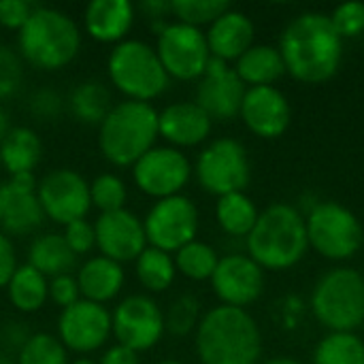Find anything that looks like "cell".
I'll list each match as a JSON object with an SVG mask.
<instances>
[{
    "label": "cell",
    "instance_id": "1",
    "mask_svg": "<svg viewBox=\"0 0 364 364\" xmlns=\"http://www.w3.org/2000/svg\"><path fill=\"white\" fill-rule=\"evenodd\" d=\"M286 70L303 83H324L341 66L343 38L324 13H303L288 23L279 41Z\"/></svg>",
    "mask_w": 364,
    "mask_h": 364
},
{
    "label": "cell",
    "instance_id": "2",
    "mask_svg": "<svg viewBox=\"0 0 364 364\" xmlns=\"http://www.w3.org/2000/svg\"><path fill=\"white\" fill-rule=\"evenodd\" d=\"M260 331L254 318L239 307H215L198 322L196 352L203 364H256Z\"/></svg>",
    "mask_w": 364,
    "mask_h": 364
},
{
    "label": "cell",
    "instance_id": "3",
    "mask_svg": "<svg viewBox=\"0 0 364 364\" xmlns=\"http://www.w3.org/2000/svg\"><path fill=\"white\" fill-rule=\"evenodd\" d=\"M307 247L305 220L292 205H271L247 235L250 258L260 269H290L305 256Z\"/></svg>",
    "mask_w": 364,
    "mask_h": 364
},
{
    "label": "cell",
    "instance_id": "4",
    "mask_svg": "<svg viewBox=\"0 0 364 364\" xmlns=\"http://www.w3.org/2000/svg\"><path fill=\"white\" fill-rule=\"evenodd\" d=\"M158 139V111L149 102L124 100L113 105L100 124L98 145L115 166H134Z\"/></svg>",
    "mask_w": 364,
    "mask_h": 364
},
{
    "label": "cell",
    "instance_id": "5",
    "mask_svg": "<svg viewBox=\"0 0 364 364\" xmlns=\"http://www.w3.org/2000/svg\"><path fill=\"white\" fill-rule=\"evenodd\" d=\"M19 53L41 70H60L75 60L81 47L77 23L62 11L36 6L19 30Z\"/></svg>",
    "mask_w": 364,
    "mask_h": 364
},
{
    "label": "cell",
    "instance_id": "6",
    "mask_svg": "<svg viewBox=\"0 0 364 364\" xmlns=\"http://www.w3.org/2000/svg\"><path fill=\"white\" fill-rule=\"evenodd\" d=\"M111 83L128 96V100L149 102L168 87V75L151 45L126 38L113 47L107 62Z\"/></svg>",
    "mask_w": 364,
    "mask_h": 364
},
{
    "label": "cell",
    "instance_id": "7",
    "mask_svg": "<svg viewBox=\"0 0 364 364\" xmlns=\"http://www.w3.org/2000/svg\"><path fill=\"white\" fill-rule=\"evenodd\" d=\"M311 307L333 333H352L364 322V277L354 269L328 271L314 290Z\"/></svg>",
    "mask_w": 364,
    "mask_h": 364
},
{
    "label": "cell",
    "instance_id": "8",
    "mask_svg": "<svg viewBox=\"0 0 364 364\" xmlns=\"http://www.w3.org/2000/svg\"><path fill=\"white\" fill-rule=\"evenodd\" d=\"M309 245L331 260L352 258L364 243L360 220L339 203H320L305 220Z\"/></svg>",
    "mask_w": 364,
    "mask_h": 364
},
{
    "label": "cell",
    "instance_id": "9",
    "mask_svg": "<svg viewBox=\"0 0 364 364\" xmlns=\"http://www.w3.org/2000/svg\"><path fill=\"white\" fill-rule=\"evenodd\" d=\"M156 53L166 75L179 81H192L203 77L211 60L205 32L181 21L166 23L158 32Z\"/></svg>",
    "mask_w": 364,
    "mask_h": 364
},
{
    "label": "cell",
    "instance_id": "10",
    "mask_svg": "<svg viewBox=\"0 0 364 364\" xmlns=\"http://www.w3.org/2000/svg\"><path fill=\"white\" fill-rule=\"evenodd\" d=\"M198 183L215 196L243 192L250 183V160L245 147L235 139L209 143L196 160Z\"/></svg>",
    "mask_w": 364,
    "mask_h": 364
},
{
    "label": "cell",
    "instance_id": "11",
    "mask_svg": "<svg viewBox=\"0 0 364 364\" xmlns=\"http://www.w3.org/2000/svg\"><path fill=\"white\" fill-rule=\"evenodd\" d=\"M143 228L149 247L162 250L166 254L179 252L183 245L196 239L198 232L196 205L183 194L162 198L149 209L147 218L143 220Z\"/></svg>",
    "mask_w": 364,
    "mask_h": 364
},
{
    "label": "cell",
    "instance_id": "12",
    "mask_svg": "<svg viewBox=\"0 0 364 364\" xmlns=\"http://www.w3.org/2000/svg\"><path fill=\"white\" fill-rule=\"evenodd\" d=\"M164 314L158 303L143 294L124 299L111 314V335L132 352L151 350L164 335Z\"/></svg>",
    "mask_w": 364,
    "mask_h": 364
},
{
    "label": "cell",
    "instance_id": "13",
    "mask_svg": "<svg viewBox=\"0 0 364 364\" xmlns=\"http://www.w3.org/2000/svg\"><path fill=\"white\" fill-rule=\"evenodd\" d=\"M36 196L45 218L62 226L83 220L92 207L90 183L73 168H55L47 173L36 186Z\"/></svg>",
    "mask_w": 364,
    "mask_h": 364
},
{
    "label": "cell",
    "instance_id": "14",
    "mask_svg": "<svg viewBox=\"0 0 364 364\" xmlns=\"http://www.w3.org/2000/svg\"><path fill=\"white\" fill-rule=\"evenodd\" d=\"M190 175V160L177 147H154L132 166L136 188L158 200L181 194Z\"/></svg>",
    "mask_w": 364,
    "mask_h": 364
},
{
    "label": "cell",
    "instance_id": "15",
    "mask_svg": "<svg viewBox=\"0 0 364 364\" xmlns=\"http://www.w3.org/2000/svg\"><path fill=\"white\" fill-rule=\"evenodd\" d=\"M111 335V314L90 301H77L62 309L58 320V339L62 346L77 354L100 350Z\"/></svg>",
    "mask_w": 364,
    "mask_h": 364
},
{
    "label": "cell",
    "instance_id": "16",
    "mask_svg": "<svg viewBox=\"0 0 364 364\" xmlns=\"http://www.w3.org/2000/svg\"><path fill=\"white\" fill-rule=\"evenodd\" d=\"M245 83L239 79L235 68L228 62L211 55L205 75L196 87V105L213 119H232L241 113V105L245 98Z\"/></svg>",
    "mask_w": 364,
    "mask_h": 364
},
{
    "label": "cell",
    "instance_id": "17",
    "mask_svg": "<svg viewBox=\"0 0 364 364\" xmlns=\"http://www.w3.org/2000/svg\"><path fill=\"white\" fill-rule=\"evenodd\" d=\"M36 186L32 173L13 175L0 183V232L30 235L43 224L45 213L36 196Z\"/></svg>",
    "mask_w": 364,
    "mask_h": 364
},
{
    "label": "cell",
    "instance_id": "18",
    "mask_svg": "<svg viewBox=\"0 0 364 364\" xmlns=\"http://www.w3.org/2000/svg\"><path fill=\"white\" fill-rule=\"evenodd\" d=\"M94 232L100 254L119 264L136 260L147 247L143 220H139L128 209L100 213L94 224Z\"/></svg>",
    "mask_w": 364,
    "mask_h": 364
},
{
    "label": "cell",
    "instance_id": "19",
    "mask_svg": "<svg viewBox=\"0 0 364 364\" xmlns=\"http://www.w3.org/2000/svg\"><path fill=\"white\" fill-rule=\"evenodd\" d=\"M211 286L224 305L243 309L262 294L264 273L250 256L235 254L220 258L211 275Z\"/></svg>",
    "mask_w": 364,
    "mask_h": 364
},
{
    "label": "cell",
    "instance_id": "20",
    "mask_svg": "<svg viewBox=\"0 0 364 364\" xmlns=\"http://www.w3.org/2000/svg\"><path fill=\"white\" fill-rule=\"evenodd\" d=\"M239 115L254 134L262 139H277L288 130L292 111L288 98L277 87L260 85L245 92Z\"/></svg>",
    "mask_w": 364,
    "mask_h": 364
},
{
    "label": "cell",
    "instance_id": "21",
    "mask_svg": "<svg viewBox=\"0 0 364 364\" xmlns=\"http://www.w3.org/2000/svg\"><path fill=\"white\" fill-rule=\"evenodd\" d=\"M211 132V117L196 102H175L158 113V136L177 147L203 143Z\"/></svg>",
    "mask_w": 364,
    "mask_h": 364
},
{
    "label": "cell",
    "instance_id": "22",
    "mask_svg": "<svg viewBox=\"0 0 364 364\" xmlns=\"http://www.w3.org/2000/svg\"><path fill=\"white\" fill-rule=\"evenodd\" d=\"M205 38H207L209 53L213 58L224 62L239 60L252 47L254 23L245 13L228 9L222 17H218L209 26Z\"/></svg>",
    "mask_w": 364,
    "mask_h": 364
},
{
    "label": "cell",
    "instance_id": "23",
    "mask_svg": "<svg viewBox=\"0 0 364 364\" xmlns=\"http://www.w3.org/2000/svg\"><path fill=\"white\" fill-rule=\"evenodd\" d=\"M85 32L98 43H122L134 23V6L128 0H92L83 13Z\"/></svg>",
    "mask_w": 364,
    "mask_h": 364
},
{
    "label": "cell",
    "instance_id": "24",
    "mask_svg": "<svg viewBox=\"0 0 364 364\" xmlns=\"http://www.w3.org/2000/svg\"><path fill=\"white\" fill-rule=\"evenodd\" d=\"M77 284L83 301L105 305L107 301H113L119 294L124 286V269L111 258L94 256L85 260V264L79 269Z\"/></svg>",
    "mask_w": 364,
    "mask_h": 364
},
{
    "label": "cell",
    "instance_id": "25",
    "mask_svg": "<svg viewBox=\"0 0 364 364\" xmlns=\"http://www.w3.org/2000/svg\"><path fill=\"white\" fill-rule=\"evenodd\" d=\"M41 156H43V143L38 134L26 126L11 128V132L0 143V164L11 177L21 173H32L41 162Z\"/></svg>",
    "mask_w": 364,
    "mask_h": 364
},
{
    "label": "cell",
    "instance_id": "26",
    "mask_svg": "<svg viewBox=\"0 0 364 364\" xmlns=\"http://www.w3.org/2000/svg\"><path fill=\"white\" fill-rule=\"evenodd\" d=\"M235 73L243 83H250L252 87H260V85H273L286 73V66L279 49L271 45H252L237 60Z\"/></svg>",
    "mask_w": 364,
    "mask_h": 364
},
{
    "label": "cell",
    "instance_id": "27",
    "mask_svg": "<svg viewBox=\"0 0 364 364\" xmlns=\"http://www.w3.org/2000/svg\"><path fill=\"white\" fill-rule=\"evenodd\" d=\"M77 256L70 252L62 235L49 232L41 235L32 241L28 250V264L34 267L38 273H43L47 279H53L58 275H68L75 267Z\"/></svg>",
    "mask_w": 364,
    "mask_h": 364
},
{
    "label": "cell",
    "instance_id": "28",
    "mask_svg": "<svg viewBox=\"0 0 364 364\" xmlns=\"http://www.w3.org/2000/svg\"><path fill=\"white\" fill-rule=\"evenodd\" d=\"M6 294L11 305L21 314L38 311L49 299V279L30 264L17 267L6 284Z\"/></svg>",
    "mask_w": 364,
    "mask_h": 364
},
{
    "label": "cell",
    "instance_id": "29",
    "mask_svg": "<svg viewBox=\"0 0 364 364\" xmlns=\"http://www.w3.org/2000/svg\"><path fill=\"white\" fill-rule=\"evenodd\" d=\"M258 209L254 200L243 194V192H232L226 196H220L218 207H215V218L218 224L222 226L224 232L232 237H247L252 228L258 222Z\"/></svg>",
    "mask_w": 364,
    "mask_h": 364
},
{
    "label": "cell",
    "instance_id": "30",
    "mask_svg": "<svg viewBox=\"0 0 364 364\" xmlns=\"http://www.w3.org/2000/svg\"><path fill=\"white\" fill-rule=\"evenodd\" d=\"M177 269L175 260L171 254L156 250V247H145L143 254L136 258V277L141 286L149 292H164L171 288L175 282Z\"/></svg>",
    "mask_w": 364,
    "mask_h": 364
},
{
    "label": "cell",
    "instance_id": "31",
    "mask_svg": "<svg viewBox=\"0 0 364 364\" xmlns=\"http://www.w3.org/2000/svg\"><path fill=\"white\" fill-rule=\"evenodd\" d=\"M70 111L83 124H102L111 111V96L100 81H83L70 94Z\"/></svg>",
    "mask_w": 364,
    "mask_h": 364
},
{
    "label": "cell",
    "instance_id": "32",
    "mask_svg": "<svg viewBox=\"0 0 364 364\" xmlns=\"http://www.w3.org/2000/svg\"><path fill=\"white\" fill-rule=\"evenodd\" d=\"M316 364H364V343L354 333H331L314 352Z\"/></svg>",
    "mask_w": 364,
    "mask_h": 364
},
{
    "label": "cell",
    "instance_id": "33",
    "mask_svg": "<svg viewBox=\"0 0 364 364\" xmlns=\"http://www.w3.org/2000/svg\"><path fill=\"white\" fill-rule=\"evenodd\" d=\"M173 260H175V269L183 277L194 279V282L211 279V275L215 273V267L220 262L215 250L203 241H196V239L192 243L183 245L179 252H175Z\"/></svg>",
    "mask_w": 364,
    "mask_h": 364
},
{
    "label": "cell",
    "instance_id": "34",
    "mask_svg": "<svg viewBox=\"0 0 364 364\" xmlns=\"http://www.w3.org/2000/svg\"><path fill=\"white\" fill-rule=\"evenodd\" d=\"M17 364H68L66 348L62 341L49 333L30 335L19 348Z\"/></svg>",
    "mask_w": 364,
    "mask_h": 364
},
{
    "label": "cell",
    "instance_id": "35",
    "mask_svg": "<svg viewBox=\"0 0 364 364\" xmlns=\"http://www.w3.org/2000/svg\"><path fill=\"white\" fill-rule=\"evenodd\" d=\"M126 198H128L126 183L117 175H113V173H102V175H98L90 183L92 207H96L100 213H111V211L126 209L124 207Z\"/></svg>",
    "mask_w": 364,
    "mask_h": 364
},
{
    "label": "cell",
    "instance_id": "36",
    "mask_svg": "<svg viewBox=\"0 0 364 364\" xmlns=\"http://www.w3.org/2000/svg\"><path fill=\"white\" fill-rule=\"evenodd\" d=\"M230 4L226 0H171V13L188 26H203L213 23L218 17H222Z\"/></svg>",
    "mask_w": 364,
    "mask_h": 364
},
{
    "label": "cell",
    "instance_id": "37",
    "mask_svg": "<svg viewBox=\"0 0 364 364\" xmlns=\"http://www.w3.org/2000/svg\"><path fill=\"white\" fill-rule=\"evenodd\" d=\"M198 314H200V305L194 296L183 294L179 296L171 309L164 316V328L177 337H183L188 333L194 331V326L198 324Z\"/></svg>",
    "mask_w": 364,
    "mask_h": 364
},
{
    "label": "cell",
    "instance_id": "38",
    "mask_svg": "<svg viewBox=\"0 0 364 364\" xmlns=\"http://www.w3.org/2000/svg\"><path fill=\"white\" fill-rule=\"evenodd\" d=\"M328 17L341 38L358 36L364 32V2H343Z\"/></svg>",
    "mask_w": 364,
    "mask_h": 364
},
{
    "label": "cell",
    "instance_id": "39",
    "mask_svg": "<svg viewBox=\"0 0 364 364\" xmlns=\"http://www.w3.org/2000/svg\"><path fill=\"white\" fill-rule=\"evenodd\" d=\"M19 83H21L19 55L11 47L0 45V100L13 96L17 92Z\"/></svg>",
    "mask_w": 364,
    "mask_h": 364
},
{
    "label": "cell",
    "instance_id": "40",
    "mask_svg": "<svg viewBox=\"0 0 364 364\" xmlns=\"http://www.w3.org/2000/svg\"><path fill=\"white\" fill-rule=\"evenodd\" d=\"M66 245L70 247V252L75 256L79 254H87L94 245H96V232H94V224L85 222L83 220H75L70 224L64 226V232H62Z\"/></svg>",
    "mask_w": 364,
    "mask_h": 364
},
{
    "label": "cell",
    "instance_id": "41",
    "mask_svg": "<svg viewBox=\"0 0 364 364\" xmlns=\"http://www.w3.org/2000/svg\"><path fill=\"white\" fill-rule=\"evenodd\" d=\"M34 9L36 4L28 0H0V26L19 32L34 13Z\"/></svg>",
    "mask_w": 364,
    "mask_h": 364
},
{
    "label": "cell",
    "instance_id": "42",
    "mask_svg": "<svg viewBox=\"0 0 364 364\" xmlns=\"http://www.w3.org/2000/svg\"><path fill=\"white\" fill-rule=\"evenodd\" d=\"M62 107H64V100H62V96L55 90L43 87V90H36L30 96V111L36 117H41V119L58 117L62 113Z\"/></svg>",
    "mask_w": 364,
    "mask_h": 364
},
{
    "label": "cell",
    "instance_id": "43",
    "mask_svg": "<svg viewBox=\"0 0 364 364\" xmlns=\"http://www.w3.org/2000/svg\"><path fill=\"white\" fill-rule=\"evenodd\" d=\"M49 296L55 305H60L62 309L75 305L77 301H81V292H79V284L77 277L68 275H58L49 282Z\"/></svg>",
    "mask_w": 364,
    "mask_h": 364
},
{
    "label": "cell",
    "instance_id": "44",
    "mask_svg": "<svg viewBox=\"0 0 364 364\" xmlns=\"http://www.w3.org/2000/svg\"><path fill=\"white\" fill-rule=\"evenodd\" d=\"M15 271H17L15 247H13L11 239L4 232H0V288H6V284Z\"/></svg>",
    "mask_w": 364,
    "mask_h": 364
},
{
    "label": "cell",
    "instance_id": "45",
    "mask_svg": "<svg viewBox=\"0 0 364 364\" xmlns=\"http://www.w3.org/2000/svg\"><path fill=\"white\" fill-rule=\"evenodd\" d=\"M98 364H139V354L132 352L130 348H124L117 343L102 354Z\"/></svg>",
    "mask_w": 364,
    "mask_h": 364
},
{
    "label": "cell",
    "instance_id": "46",
    "mask_svg": "<svg viewBox=\"0 0 364 364\" xmlns=\"http://www.w3.org/2000/svg\"><path fill=\"white\" fill-rule=\"evenodd\" d=\"M141 9L147 13V17L151 19H164L166 13H171V2L168 0H145L141 4Z\"/></svg>",
    "mask_w": 364,
    "mask_h": 364
},
{
    "label": "cell",
    "instance_id": "47",
    "mask_svg": "<svg viewBox=\"0 0 364 364\" xmlns=\"http://www.w3.org/2000/svg\"><path fill=\"white\" fill-rule=\"evenodd\" d=\"M11 132V124H9V115H6V111L0 107V143L4 141V136Z\"/></svg>",
    "mask_w": 364,
    "mask_h": 364
},
{
    "label": "cell",
    "instance_id": "48",
    "mask_svg": "<svg viewBox=\"0 0 364 364\" xmlns=\"http://www.w3.org/2000/svg\"><path fill=\"white\" fill-rule=\"evenodd\" d=\"M267 364H303V363H299V360H294V358H273V360H269Z\"/></svg>",
    "mask_w": 364,
    "mask_h": 364
},
{
    "label": "cell",
    "instance_id": "49",
    "mask_svg": "<svg viewBox=\"0 0 364 364\" xmlns=\"http://www.w3.org/2000/svg\"><path fill=\"white\" fill-rule=\"evenodd\" d=\"M70 364H98V363L90 360V358H79V360H75V363H70Z\"/></svg>",
    "mask_w": 364,
    "mask_h": 364
},
{
    "label": "cell",
    "instance_id": "50",
    "mask_svg": "<svg viewBox=\"0 0 364 364\" xmlns=\"http://www.w3.org/2000/svg\"><path fill=\"white\" fill-rule=\"evenodd\" d=\"M0 364H17V363H13L11 358H4V356H0Z\"/></svg>",
    "mask_w": 364,
    "mask_h": 364
},
{
    "label": "cell",
    "instance_id": "51",
    "mask_svg": "<svg viewBox=\"0 0 364 364\" xmlns=\"http://www.w3.org/2000/svg\"><path fill=\"white\" fill-rule=\"evenodd\" d=\"M158 364H183V363H177V360H162V363Z\"/></svg>",
    "mask_w": 364,
    "mask_h": 364
}]
</instances>
